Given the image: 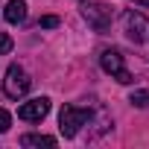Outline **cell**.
Returning <instances> with one entry per match:
<instances>
[{
    "instance_id": "9",
    "label": "cell",
    "mask_w": 149,
    "mask_h": 149,
    "mask_svg": "<svg viewBox=\"0 0 149 149\" xmlns=\"http://www.w3.org/2000/svg\"><path fill=\"white\" fill-rule=\"evenodd\" d=\"M129 102L137 105V108H149V91H132Z\"/></svg>"
},
{
    "instance_id": "6",
    "label": "cell",
    "mask_w": 149,
    "mask_h": 149,
    "mask_svg": "<svg viewBox=\"0 0 149 149\" xmlns=\"http://www.w3.org/2000/svg\"><path fill=\"white\" fill-rule=\"evenodd\" d=\"M47 111H50V100L47 97H35V100H29V102H24L18 108V117L26 120V123H38V120L47 117Z\"/></svg>"
},
{
    "instance_id": "12",
    "label": "cell",
    "mask_w": 149,
    "mask_h": 149,
    "mask_svg": "<svg viewBox=\"0 0 149 149\" xmlns=\"http://www.w3.org/2000/svg\"><path fill=\"white\" fill-rule=\"evenodd\" d=\"M38 26H44V29H53V26H58V18H56V15H44V18L38 21Z\"/></svg>"
},
{
    "instance_id": "2",
    "label": "cell",
    "mask_w": 149,
    "mask_h": 149,
    "mask_svg": "<svg viewBox=\"0 0 149 149\" xmlns=\"http://www.w3.org/2000/svg\"><path fill=\"white\" fill-rule=\"evenodd\" d=\"M29 85H32V79L26 76V70H24L21 64H9V67H6V79H3V94H6L9 100H21V97H26Z\"/></svg>"
},
{
    "instance_id": "4",
    "label": "cell",
    "mask_w": 149,
    "mask_h": 149,
    "mask_svg": "<svg viewBox=\"0 0 149 149\" xmlns=\"http://www.w3.org/2000/svg\"><path fill=\"white\" fill-rule=\"evenodd\" d=\"M123 29L134 44H149V18L140 12H126L123 15Z\"/></svg>"
},
{
    "instance_id": "8",
    "label": "cell",
    "mask_w": 149,
    "mask_h": 149,
    "mask_svg": "<svg viewBox=\"0 0 149 149\" xmlns=\"http://www.w3.org/2000/svg\"><path fill=\"white\" fill-rule=\"evenodd\" d=\"M21 143L24 146H56V137H50V134H24Z\"/></svg>"
},
{
    "instance_id": "10",
    "label": "cell",
    "mask_w": 149,
    "mask_h": 149,
    "mask_svg": "<svg viewBox=\"0 0 149 149\" xmlns=\"http://www.w3.org/2000/svg\"><path fill=\"white\" fill-rule=\"evenodd\" d=\"M9 126H12V114H9L6 108H0V134L9 132Z\"/></svg>"
},
{
    "instance_id": "1",
    "label": "cell",
    "mask_w": 149,
    "mask_h": 149,
    "mask_svg": "<svg viewBox=\"0 0 149 149\" xmlns=\"http://www.w3.org/2000/svg\"><path fill=\"white\" fill-rule=\"evenodd\" d=\"M91 120V111L88 108H79V105H64L58 111V129L64 137H76V132Z\"/></svg>"
},
{
    "instance_id": "11",
    "label": "cell",
    "mask_w": 149,
    "mask_h": 149,
    "mask_svg": "<svg viewBox=\"0 0 149 149\" xmlns=\"http://www.w3.org/2000/svg\"><path fill=\"white\" fill-rule=\"evenodd\" d=\"M6 53H12V38L6 32H0V56H6Z\"/></svg>"
},
{
    "instance_id": "7",
    "label": "cell",
    "mask_w": 149,
    "mask_h": 149,
    "mask_svg": "<svg viewBox=\"0 0 149 149\" xmlns=\"http://www.w3.org/2000/svg\"><path fill=\"white\" fill-rule=\"evenodd\" d=\"M3 18L9 24H24L26 21V3H24V0H9L6 9H3Z\"/></svg>"
},
{
    "instance_id": "5",
    "label": "cell",
    "mask_w": 149,
    "mask_h": 149,
    "mask_svg": "<svg viewBox=\"0 0 149 149\" xmlns=\"http://www.w3.org/2000/svg\"><path fill=\"white\" fill-rule=\"evenodd\" d=\"M82 18H85L97 32H105V29L111 26V9H108L105 3H85Z\"/></svg>"
},
{
    "instance_id": "13",
    "label": "cell",
    "mask_w": 149,
    "mask_h": 149,
    "mask_svg": "<svg viewBox=\"0 0 149 149\" xmlns=\"http://www.w3.org/2000/svg\"><path fill=\"white\" fill-rule=\"evenodd\" d=\"M134 3H140V6H149V0H134Z\"/></svg>"
},
{
    "instance_id": "3",
    "label": "cell",
    "mask_w": 149,
    "mask_h": 149,
    "mask_svg": "<svg viewBox=\"0 0 149 149\" xmlns=\"http://www.w3.org/2000/svg\"><path fill=\"white\" fill-rule=\"evenodd\" d=\"M100 64H102V70H105V73H111V76H114L120 85H129V82H132V73L126 70V64H123V53H120L117 47H111V50H102V56H100Z\"/></svg>"
}]
</instances>
